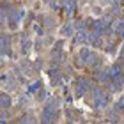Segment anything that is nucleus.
<instances>
[{
    "label": "nucleus",
    "mask_w": 124,
    "mask_h": 124,
    "mask_svg": "<svg viewBox=\"0 0 124 124\" xmlns=\"http://www.w3.org/2000/svg\"><path fill=\"white\" fill-rule=\"evenodd\" d=\"M5 48H9V37L0 36V53H5Z\"/></svg>",
    "instance_id": "nucleus-5"
},
{
    "label": "nucleus",
    "mask_w": 124,
    "mask_h": 124,
    "mask_svg": "<svg viewBox=\"0 0 124 124\" xmlns=\"http://www.w3.org/2000/svg\"><path fill=\"white\" fill-rule=\"evenodd\" d=\"M94 105L96 106L106 105V94L103 91H99V89H96V91H94Z\"/></svg>",
    "instance_id": "nucleus-1"
},
{
    "label": "nucleus",
    "mask_w": 124,
    "mask_h": 124,
    "mask_svg": "<svg viewBox=\"0 0 124 124\" xmlns=\"http://www.w3.org/2000/svg\"><path fill=\"white\" fill-rule=\"evenodd\" d=\"M89 89H91L89 82L85 80V78H80V80H78V87H76V94H78V96H83V94H85V91H89Z\"/></svg>",
    "instance_id": "nucleus-2"
},
{
    "label": "nucleus",
    "mask_w": 124,
    "mask_h": 124,
    "mask_svg": "<svg viewBox=\"0 0 124 124\" xmlns=\"http://www.w3.org/2000/svg\"><path fill=\"white\" fill-rule=\"evenodd\" d=\"M85 39H87V34H85V30H83V29H80V30L76 32V36H75V43L82 44V43H85Z\"/></svg>",
    "instance_id": "nucleus-4"
},
{
    "label": "nucleus",
    "mask_w": 124,
    "mask_h": 124,
    "mask_svg": "<svg viewBox=\"0 0 124 124\" xmlns=\"http://www.w3.org/2000/svg\"><path fill=\"white\" fill-rule=\"evenodd\" d=\"M117 106H124V98H122V99L119 101V103H117Z\"/></svg>",
    "instance_id": "nucleus-14"
},
{
    "label": "nucleus",
    "mask_w": 124,
    "mask_h": 124,
    "mask_svg": "<svg viewBox=\"0 0 124 124\" xmlns=\"http://www.w3.org/2000/svg\"><path fill=\"white\" fill-rule=\"evenodd\" d=\"M114 30H115L117 36H122V34H124V21H122V20L117 21V23L114 25Z\"/></svg>",
    "instance_id": "nucleus-9"
},
{
    "label": "nucleus",
    "mask_w": 124,
    "mask_h": 124,
    "mask_svg": "<svg viewBox=\"0 0 124 124\" xmlns=\"http://www.w3.org/2000/svg\"><path fill=\"white\" fill-rule=\"evenodd\" d=\"M20 121H21V122H30V121H32V117H29V115H23Z\"/></svg>",
    "instance_id": "nucleus-13"
},
{
    "label": "nucleus",
    "mask_w": 124,
    "mask_h": 124,
    "mask_svg": "<svg viewBox=\"0 0 124 124\" xmlns=\"http://www.w3.org/2000/svg\"><path fill=\"white\" fill-rule=\"evenodd\" d=\"M71 32H73V27H71V25H66L64 30H62V34H64V36H69Z\"/></svg>",
    "instance_id": "nucleus-11"
},
{
    "label": "nucleus",
    "mask_w": 124,
    "mask_h": 124,
    "mask_svg": "<svg viewBox=\"0 0 124 124\" xmlns=\"http://www.w3.org/2000/svg\"><path fill=\"white\" fill-rule=\"evenodd\" d=\"M89 41H91L94 46H99V44H101V37H99V34H98V32H92L91 36H89Z\"/></svg>",
    "instance_id": "nucleus-6"
},
{
    "label": "nucleus",
    "mask_w": 124,
    "mask_h": 124,
    "mask_svg": "<svg viewBox=\"0 0 124 124\" xmlns=\"http://www.w3.org/2000/svg\"><path fill=\"white\" fill-rule=\"evenodd\" d=\"M39 89H41V82H36V83H32V87H30V92H36V91H39Z\"/></svg>",
    "instance_id": "nucleus-10"
},
{
    "label": "nucleus",
    "mask_w": 124,
    "mask_h": 124,
    "mask_svg": "<svg viewBox=\"0 0 124 124\" xmlns=\"http://www.w3.org/2000/svg\"><path fill=\"white\" fill-rule=\"evenodd\" d=\"M29 46H30V41H29V39H23V50H25V52H27V50H29Z\"/></svg>",
    "instance_id": "nucleus-12"
},
{
    "label": "nucleus",
    "mask_w": 124,
    "mask_h": 124,
    "mask_svg": "<svg viewBox=\"0 0 124 124\" xmlns=\"http://www.w3.org/2000/svg\"><path fill=\"white\" fill-rule=\"evenodd\" d=\"M62 5H64V11H66L67 16H71L73 13H75V0H64Z\"/></svg>",
    "instance_id": "nucleus-3"
},
{
    "label": "nucleus",
    "mask_w": 124,
    "mask_h": 124,
    "mask_svg": "<svg viewBox=\"0 0 124 124\" xmlns=\"http://www.w3.org/2000/svg\"><path fill=\"white\" fill-rule=\"evenodd\" d=\"M0 106H2V108L11 106V98H9L7 94H2V96H0Z\"/></svg>",
    "instance_id": "nucleus-7"
},
{
    "label": "nucleus",
    "mask_w": 124,
    "mask_h": 124,
    "mask_svg": "<svg viewBox=\"0 0 124 124\" xmlns=\"http://www.w3.org/2000/svg\"><path fill=\"white\" fill-rule=\"evenodd\" d=\"M80 55H82V60H83V62H91V60H92V57H94V55H92L91 52H89L87 48H83Z\"/></svg>",
    "instance_id": "nucleus-8"
}]
</instances>
